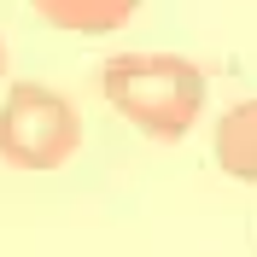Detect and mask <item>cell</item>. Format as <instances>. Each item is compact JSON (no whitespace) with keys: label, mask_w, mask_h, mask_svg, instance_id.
<instances>
[{"label":"cell","mask_w":257,"mask_h":257,"mask_svg":"<svg viewBox=\"0 0 257 257\" xmlns=\"http://www.w3.org/2000/svg\"><path fill=\"white\" fill-rule=\"evenodd\" d=\"M99 94L146 141H181L205 111V70L181 53H117L99 64Z\"/></svg>","instance_id":"cell-1"},{"label":"cell","mask_w":257,"mask_h":257,"mask_svg":"<svg viewBox=\"0 0 257 257\" xmlns=\"http://www.w3.org/2000/svg\"><path fill=\"white\" fill-rule=\"evenodd\" d=\"M82 146L76 105L47 82H12L0 99V158L12 170H59Z\"/></svg>","instance_id":"cell-2"},{"label":"cell","mask_w":257,"mask_h":257,"mask_svg":"<svg viewBox=\"0 0 257 257\" xmlns=\"http://www.w3.org/2000/svg\"><path fill=\"white\" fill-rule=\"evenodd\" d=\"M35 12L47 18L53 30H70V35H111L123 30L141 0H30Z\"/></svg>","instance_id":"cell-3"},{"label":"cell","mask_w":257,"mask_h":257,"mask_svg":"<svg viewBox=\"0 0 257 257\" xmlns=\"http://www.w3.org/2000/svg\"><path fill=\"white\" fill-rule=\"evenodd\" d=\"M0 76H6V41H0Z\"/></svg>","instance_id":"cell-5"},{"label":"cell","mask_w":257,"mask_h":257,"mask_svg":"<svg viewBox=\"0 0 257 257\" xmlns=\"http://www.w3.org/2000/svg\"><path fill=\"white\" fill-rule=\"evenodd\" d=\"M216 164L234 181H257V99L228 105V117L216 123Z\"/></svg>","instance_id":"cell-4"}]
</instances>
